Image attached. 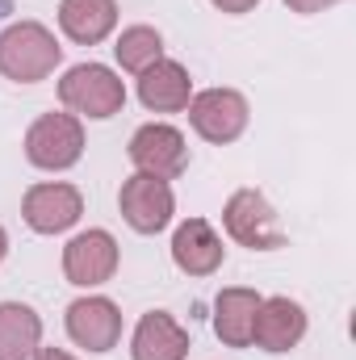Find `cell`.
I'll list each match as a JSON object with an SVG mask.
<instances>
[{"label": "cell", "mask_w": 356, "mask_h": 360, "mask_svg": "<svg viewBox=\"0 0 356 360\" xmlns=\"http://www.w3.org/2000/svg\"><path fill=\"white\" fill-rule=\"evenodd\" d=\"M302 335H306V310L293 297H265L260 302L252 344H260L265 352H289L302 344Z\"/></svg>", "instance_id": "obj_11"}, {"label": "cell", "mask_w": 356, "mask_h": 360, "mask_svg": "<svg viewBox=\"0 0 356 360\" xmlns=\"http://www.w3.org/2000/svg\"><path fill=\"white\" fill-rule=\"evenodd\" d=\"M59 59H63V46L38 21H17L0 34V76H8L17 84L46 80L59 68Z\"/></svg>", "instance_id": "obj_1"}, {"label": "cell", "mask_w": 356, "mask_h": 360, "mask_svg": "<svg viewBox=\"0 0 356 360\" xmlns=\"http://www.w3.org/2000/svg\"><path fill=\"white\" fill-rule=\"evenodd\" d=\"M189 122H193V130L205 139V143H235L243 130H248V101H243V92L235 89H205L197 92V96H189Z\"/></svg>", "instance_id": "obj_5"}, {"label": "cell", "mask_w": 356, "mask_h": 360, "mask_svg": "<svg viewBox=\"0 0 356 360\" xmlns=\"http://www.w3.org/2000/svg\"><path fill=\"white\" fill-rule=\"evenodd\" d=\"M8 256V235H4V226H0V260Z\"/></svg>", "instance_id": "obj_22"}, {"label": "cell", "mask_w": 356, "mask_h": 360, "mask_svg": "<svg viewBox=\"0 0 356 360\" xmlns=\"http://www.w3.org/2000/svg\"><path fill=\"white\" fill-rule=\"evenodd\" d=\"M68 335L89 352H109L122 340V310L109 297H76L68 306Z\"/></svg>", "instance_id": "obj_10"}, {"label": "cell", "mask_w": 356, "mask_h": 360, "mask_svg": "<svg viewBox=\"0 0 356 360\" xmlns=\"http://www.w3.org/2000/svg\"><path fill=\"white\" fill-rule=\"evenodd\" d=\"M193 96V80L177 59H155L147 72H139V101L155 113H180Z\"/></svg>", "instance_id": "obj_14"}, {"label": "cell", "mask_w": 356, "mask_h": 360, "mask_svg": "<svg viewBox=\"0 0 356 360\" xmlns=\"http://www.w3.org/2000/svg\"><path fill=\"white\" fill-rule=\"evenodd\" d=\"M84 155V126L76 113H42L25 130V160L46 172H63Z\"/></svg>", "instance_id": "obj_2"}, {"label": "cell", "mask_w": 356, "mask_h": 360, "mask_svg": "<svg viewBox=\"0 0 356 360\" xmlns=\"http://www.w3.org/2000/svg\"><path fill=\"white\" fill-rule=\"evenodd\" d=\"M63 272L80 289L105 285L117 272V243H113V235L109 231H80L63 248Z\"/></svg>", "instance_id": "obj_9"}, {"label": "cell", "mask_w": 356, "mask_h": 360, "mask_svg": "<svg viewBox=\"0 0 356 360\" xmlns=\"http://www.w3.org/2000/svg\"><path fill=\"white\" fill-rule=\"evenodd\" d=\"M84 214V197L76 184H63V180H51V184H34L21 201V218L30 231L38 235H59V231H72Z\"/></svg>", "instance_id": "obj_8"}, {"label": "cell", "mask_w": 356, "mask_h": 360, "mask_svg": "<svg viewBox=\"0 0 356 360\" xmlns=\"http://www.w3.org/2000/svg\"><path fill=\"white\" fill-rule=\"evenodd\" d=\"M222 256H227V248H222L218 231L205 218H184L177 226V235H172V260H177L180 272L210 276V272H218Z\"/></svg>", "instance_id": "obj_12"}, {"label": "cell", "mask_w": 356, "mask_h": 360, "mask_svg": "<svg viewBox=\"0 0 356 360\" xmlns=\"http://www.w3.org/2000/svg\"><path fill=\"white\" fill-rule=\"evenodd\" d=\"M293 13H323V8H331V4H340V0H285Z\"/></svg>", "instance_id": "obj_19"}, {"label": "cell", "mask_w": 356, "mask_h": 360, "mask_svg": "<svg viewBox=\"0 0 356 360\" xmlns=\"http://www.w3.org/2000/svg\"><path fill=\"white\" fill-rule=\"evenodd\" d=\"M130 356L134 360H184L189 356V331L180 327L172 314L151 310V314H143L139 327H134Z\"/></svg>", "instance_id": "obj_13"}, {"label": "cell", "mask_w": 356, "mask_h": 360, "mask_svg": "<svg viewBox=\"0 0 356 360\" xmlns=\"http://www.w3.org/2000/svg\"><path fill=\"white\" fill-rule=\"evenodd\" d=\"M113 55H117V63H122L126 72L139 76V72H147L155 59H164V38H160V30H151V25H130V30L117 34Z\"/></svg>", "instance_id": "obj_18"}, {"label": "cell", "mask_w": 356, "mask_h": 360, "mask_svg": "<svg viewBox=\"0 0 356 360\" xmlns=\"http://www.w3.org/2000/svg\"><path fill=\"white\" fill-rule=\"evenodd\" d=\"M214 8H222V13H252L260 0H210Z\"/></svg>", "instance_id": "obj_20"}, {"label": "cell", "mask_w": 356, "mask_h": 360, "mask_svg": "<svg viewBox=\"0 0 356 360\" xmlns=\"http://www.w3.org/2000/svg\"><path fill=\"white\" fill-rule=\"evenodd\" d=\"M130 164L143 176L177 180L189 168V143H184V134H180L177 126H168V122L139 126L134 139H130Z\"/></svg>", "instance_id": "obj_7"}, {"label": "cell", "mask_w": 356, "mask_h": 360, "mask_svg": "<svg viewBox=\"0 0 356 360\" xmlns=\"http://www.w3.org/2000/svg\"><path fill=\"white\" fill-rule=\"evenodd\" d=\"M42 348V319L25 302H0V360H30Z\"/></svg>", "instance_id": "obj_17"}, {"label": "cell", "mask_w": 356, "mask_h": 360, "mask_svg": "<svg viewBox=\"0 0 356 360\" xmlns=\"http://www.w3.org/2000/svg\"><path fill=\"white\" fill-rule=\"evenodd\" d=\"M34 360H76V356H68V352H59V348H38Z\"/></svg>", "instance_id": "obj_21"}, {"label": "cell", "mask_w": 356, "mask_h": 360, "mask_svg": "<svg viewBox=\"0 0 356 360\" xmlns=\"http://www.w3.org/2000/svg\"><path fill=\"white\" fill-rule=\"evenodd\" d=\"M117 210H122V218H126L130 231L160 235L172 222V214H177V197H172V184L168 180L134 172V176L122 184V193H117Z\"/></svg>", "instance_id": "obj_6"}, {"label": "cell", "mask_w": 356, "mask_h": 360, "mask_svg": "<svg viewBox=\"0 0 356 360\" xmlns=\"http://www.w3.org/2000/svg\"><path fill=\"white\" fill-rule=\"evenodd\" d=\"M59 25L72 42L96 46L117 25V0H63L59 4Z\"/></svg>", "instance_id": "obj_16"}, {"label": "cell", "mask_w": 356, "mask_h": 360, "mask_svg": "<svg viewBox=\"0 0 356 360\" xmlns=\"http://www.w3.org/2000/svg\"><path fill=\"white\" fill-rule=\"evenodd\" d=\"M59 101L80 113V117H113L126 105V84L105 68V63H76L59 80Z\"/></svg>", "instance_id": "obj_3"}, {"label": "cell", "mask_w": 356, "mask_h": 360, "mask_svg": "<svg viewBox=\"0 0 356 360\" xmlns=\"http://www.w3.org/2000/svg\"><path fill=\"white\" fill-rule=\"evenodd\" d=\"M222 222H227V235L252 252H272L285 243V231L276 222V210L268 205V197L260 188H239L231 193L227 210H222Z\"/></svg>", "instance_id": "obj_4"}, {"label": "cell", "mask_w": 356, "mask_h": 360, "mask_svg": "<svg viewBox=\"0 0 356 360\" xmlns=\"http://www.w3.org/2000/svg\"><path fill=\"white\" fill-rule=\"evenodd\" d=\"M260 293L256 289H222L214 302V331L227 348H248L252 344V327H256V310H260Z\"/></svg>", "instance_id": "obj_15"}]
</instances>
